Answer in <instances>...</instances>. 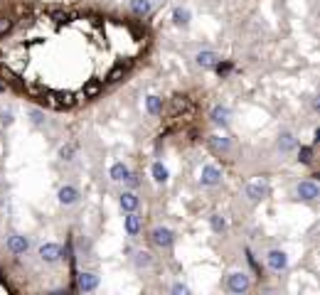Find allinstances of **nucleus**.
Listing matches in <instances>:
<instances>
[{
	"mask_svg": "<svg viewBox=\"0 0 320 295\" xmlns=\"http://www.w3.org/2000/svg\"><path fill=\"white\" fill-rule=\"evenodd\" d=\"M251 288V280H249V275L246 273H232L229 278H227V290L229 293H234V295H241V293H246Z\"/></svg>",
	"mask_w": 320,
	"mask_h": 295,
	"instance_id": "obj_1",
	"label": "nucleus"
},
{
	"mask_svg": "<svg viewBox=\"0 0 320 295\" xmlns=\"http://www.w3.org/2000/svg\"><path fill=\"white\" fill-rule=\"evenodd\" d=\"M266 263H268V268H271L273 273H281V270L288 268V256H286L283 251H278V248H271V251L266 253Z\"/></svg>",
	"mask_w": 320,
	"mask_h": 295,
	"instance_id": "obj_2",
	"label": "nucleus"
},
{
	"mask_svg": "<svg viewBox=\"0 0 320 295\" xmlns=\"http://www.w3.org/2000/svg\"><path fill=\"white\" fill-rule=\"evenodd\" d=\"M150 239H153V244L160 246V248H170L173 241H175V234H173L170 229H165V226H158V229L150 231Z\"/></svg>",
	"mask_w": 320,
	"mask_h": 295,
	"instance_id": "obj_3",
	"label": "nucleus"
},
{
	"mask_svg": "<svg viewBox=\"0 0 320 295\" xmlns=\"http://www.w3.org/2000/svg\"><path fill=\"white\" fill-rule=\"evenodd\" d=\"M295 195H298V199H303V202H313V199H318L320 190H318L315 180H303V182L295 187Z\"/></svg>",
	"mask_w": 320,
	"mask_h": 295,
	"instance_id": "obj_4",
	"label": "nucleus"
},
{
	"mask_svg": "<svg viewBox=\"0 0 320 295\" xmlns=\"http://www.w3.org/2000/svg\"><path fill=\"white\" fill-rule=\"evenodd\" d=\"M8 251L10 253H15V256H23V253H27V248H30V239L27 236H23V234H13V236H8Z\"/></svg>",
	"mask_w": 320,
	"mask_h": 295,
	"instance_id": "obj_5",
	"label": "nucleus"
},
{
	"mask_svg": "<svg viewBox=\"0 0 320 295\" xmlns=\"http://www.w3.org/2000/svg\"><path fill=\"white\" fill-rule=\"evenodd\" d=\"M200 182H202L205 187L219 185V182H222V170H219L217 165H205V168H202V175H200Z\"/></svg>",
	"mask_w": 320,
	"mask_h": 295,
	"instance_id": "obj_6",
	"label": "nucleus"
},
{
	"mask_svg": "<svg viewBox=\"0 0 320 295\" xmlns=\"http://www.w3.org/2000/svg\"><path fill=\"white\" fill-rule=\"evenodd\" d=\"M195 62H197L202 69H214L217 62H222V57H219L217 52H212V49H202V52L195 54Z\"/></svg>",
	"mask_w": 320,
	"mask_h": 295,
	"instance_id": "obj_7",
	"label": "nucleus"
},
{
	"mask_svg": "<svg viewBox=\"0 0 320 295\" xmlns=\"http://www.w3.org/2000/svg\"><path fill=\"white\" fill-rule=\"evenodd\" d=\"M40 258L45 263H57L62 258V246L59 244H42L40 246Z\"/></svg>",
	"mask_w": 320,
	"mask_h": 295,
	"instance_id": "obj_8",
	"label": "nucleus"
},
{
	"mask_svg": "<svg viewBox=\"0 0 320 295\" xmlns=\"http://www.w3.org/2000/svg\"><path fill=\"white\" fill-rule=\"evenodd\" d=\"M81 293H91L99 288V275L96 273H79V285H77Z\"/></svg>",
	"mask_w": 320,
	"mask_h": 295,
	"instance_id": "obj_9",
	"label": "nucleus"
},
{
	"mask_svg": "<svg viewBox=\"0 0 320 295\" xmlns=\"http://www.w3.org/2000/svg\"><path fill=\"white\" fill-rule=\"evenodd\" d=\"M140 229H143V217H138L135 212H128V217H126V234L128 236H138Z\"/></svg>",
	"mask_w": 320,
	"mask_h": 295,
	"instance_id": "obj_10",
	"label": "nucleus"
},
{
	"mask_svg": "<svg viewBox=\"0 0 320 295\" xmlns=\"http://www.w3.org/2000/svg\"><path fill=\"white\" fill-rule=\"evenodd\" d=\"M266 195H268V187H266L264 182H251V185L246 187V197H249L251 202H261Z\"/></svg>",
	"mask_w": 320,
	"mask_h": 295,
	"instance_id": "obj_11",
	"label": "nucleus"
},
{
	"mask_svg": "<svg viewBox=\"0 0 320 295\" xmlns=\"http://www.w3.org/2000/svg\"><path fill=\"white\" fill-rule=\"evenodd\" d=\"M57 197H59L62 204H77V202H79V190L72 187V185H64V187L57 192Z\"/></svg>",
	"mask_w": 320,
	"mask_h": 295,
	"instance_id": "obj_12",
	"label": "nucleus"
},
{
	"mask_svg": "<svg viewBox=\"0 0 320 295\" xmlns=\"http://www.w3.org/2000/svg\"><path fill=\"white\" fill-rule=\"evenodd\" d=\"M207 140H210V148H212V150H217V153H227L229 148H232V140L227 135H210Z\"/></svg>",
	"mask_w": 320,
	"mask_h": 295,
	"instance_id": "obj_13",
	"label": "nucleus"
},
{
	"mask_svg": "<svg viewBox=\"0 0 320 295\" xmlns=\"http://www.w3.org/2000/svg\"><path fill=\"white\" fill-rule=\"evenodd\" d=\"M229 108L227 106H214L212 108V113H210V118H212V123H217V125H227L229 123Z\"/></svg>",
	"mask_w": 320,
	"mask_h": 295,
	"instance_id": "obj_14",
	"label": "nucleus"
},
{
	"mask_svg": "<svg viewBox=\"0 0 320 295\" xmlns=\"http://www.w3.org/2000/svg\"><path fill=\"white\" fill-rule=\"evenodd\" d=\"M118 204H121V209H123V212H135V209H138V204H140V199L135 197V192H123Z\"/></svg>",
	"mask_w": 320,
	"mask_h": 295,
	"instance_id": "obj_15",
	"label": "nucleus"
},
{
	"mask_svg": "<svg viewBox=\"0 0 320 295\" xmlns=\"http://www.w3.org/2000/svg\"><path fill=\"white\" fill-rule=\"evenodd\" d=\"M150 0H131V13L135 15V18H145V15H150Z\"/></svg>",
	"mask_w": 320,
	"mask_h": 295,
	"instance_id": "obj_16",
	"label": "nucleus"
},
{
	"mask_svg": "<svg viewBox=\"0 0 320 295\" xmlns=\"http://www.w3.org/2000/svg\"><path fill=\"white\" fill-rule=\"evenodd\" d=\"M145 108H148L150 116H163L165 103H163V98H160V96H148L145 98Z\"/></svg>",
	"mask_w": 320,
	"mask_h": 295,
	"instance_id": "obj_17",
	"label": "nucleus"
},
{
	"mask_svg": "<svg viewBox=\"0 0 320 295\" xmlns=\"http://www.w3.org/2000/svg\"><path fill=\"white\" fill-rule=\"evenodd\" d=\"M295 148H298V140H295L293 133H283L278 138V150L281 153H291V150H295Z\"/></svg>",
	"mask_w": 320,
	"mask_h": 295,
	"instance_id": "obj_18",
	"label": "nucleus"
},
{
	"mask_svg": "<svg viewBox=\"0 0 320 295\" xmlns=\"http://www.w3.org/2000/svg\"><path fill=\"white\" fill-rule=\"evenodd\" d=\"M190 18H192V15H190L187 8H175V10H173V23H175L178 27H187V25H190Z\"/></svg>",
	"mask_w": 320,
	"mask_h": 295,
	"instance_id": "obj_19",
	"label": "nucleus"
},
{
	"mask_svg": "<svg viewBox=\"0 0 320 295\" xmlns=\"http://www.w3.org/2000/svg\"><path fill=\"white\" fill-rule=\"evenodd\" d=\"M128 67H131V62H126V64H118V67H113V69L108 72L106 81H108V84H116V81H121V79H123V74L128 72Z\"/></svg>",
	"mask_w": 320,
	"mask_h": 295,
	"instance_id": "obj_20",
	"label": "nucleus"
},
{
	"mask_svg": "<svg viewBox=\"0 0 320 295\" xmlns=\"http://www.w3.org/2000/svg\"><path fill=\"white\" fill-rule=\"evenodd\" d=\"M153 180H155L158 185H165V182H168V168H165L163 163H155V165H153Z\"/></svg>",
	"mask_w": 320,
	"mask_h": 295,
	"instance_id": "obj_21",
	"label": "nucleus"
},
{
	"mask_svg": "<svg viewBox=\"0 0 320 295\" xmlns=\"http://www.w3.org/2000/svg\"><path fill=\"white\" fill-rule=\"evenodd\" d=\"M128 172H131V170H128L123 163H113V165H111V180H116V182H123Z\"/></svg>",
	"mask_w": 320,
	"mask_h": 295,
	"instance_id": "obj_22",
	"label": "nucleus"
},
{
	"mask_svg": "<svg viewBox=\"0 0 320 295\" xmlns=\"http://www.w3.org/2000/svg\"><path fill=\"white\" fill-rule=\"evenodd\" d=\"M210 226H212V231H214V234H224V231H227V221H224V217H222V214H217V212L210 217Z\"/></svg>",
	"mask_w": 320,
	"mask_h": 295,
	"instance_id": "obj_23",
	"label": "nucleus"
},
{
	"mask_svg": "<svg viewBox=\"0 0 320 295\" xmlns=\"http://www.w3.org/2000/svg\"><path fill=\"white\" fill-rule=\"evenodd\" d=\"M99 91H101V81H91L81 89L79 98H94V96H99Z\"/></svg>",
	"mask_w": 320,
	"mask_h": 295,
	"instance_id": "obj_24",
	"label": "nucleus"
},
{
	"mask_svg": "<svg viewBox=\"0 0 320 295\" xmlns=\"http://www.w3.org/2000/svg\"><path fill=\"white\" fill-rule=\"evenodd\" d=\"M72 18H77L74 13H64V10H52L50 13V20L54 23V25H62V23H67V20H72Z\"/></svg>",
	"mask_w": 320,
	"mask_h": 295,
	"instance_id": "obj_25",
	"label": "nucleus"
},
{
	"mask_svg": "<svg viewBox=\"0 0 320 295\" xmlns=\"http://www.w3.org/2000/svg\"><path fill=\"white\" fill-rule=\"evenodd\" d=\"M74 155H77V143L62 145V150H59V158H62V160H74Z\"/></svg>",
	"mask_w": 320,
	"mask_h": 295,
	"instance_id": "obj_26",
	"label": "nucleus"
},
{
	"mask_svg": "<svg viewBox=\"0 0 320 295\" xmlns=\"http://www.w3.org/2000/svg\"><path fill=\"white\" fill-rule=\"evenodd\" d=\"M298 160H300L303 165H310V163H313V148L300 145V148H298Z\"/></svg>",
	"mask_w": 320,
	"mask_h": 295,
	"instance_id": "obj_27",
	"label": "nucleus"
},
{
	"mask_svg": "<svg viewBox=\"0 0 320 295\" xmlns=\"http://www.w3.org/2000/svg\"><path fill=\"white\" fill-rule=\"evenodd\" d=\"M57 98H59V108H72V106L77 103V96H74V94H69V91L57 94Z\"/></svg>",
	"mask_w": 320,
	"mask_h": 295,
	"instance_id": "obj_28",
	"label": "nucleus"
},
{
	"mask_svg": "<svg viewBox=\"0 0 320 295\" xmlns=\"http://www.w3.org/2000/svg\"><path fill=\"white\" fill-rule=\"evenodd\" d=\"M150 263H153L150 251H138V253H135V266H138V268H148Z\"/></svg>",
	"mask_w": 320,
	"mask_h": 295,
	"instance_id": "obj_29",
	"label": "nucleus"
},
{
	"mask_svg": "<svg viewBox=\"0 0 320 295\" xmlns=\"http://www.w3.org/2000/svg\"><path fill=\"white\" fill-rule=\"evenodd\" d=\"M0 74H3L8 81H15V79H18V74H15L10 67H5V64H0Z\"/></svg>",
	"mask_w": 320,
	"mask_h": 295,
	"instance_id": "obj_30",
	"label": "nucleus"
},
{
	"mask_svg": "<svg viewBox=\"0 0 320 295\" xmlns=\"http://www.w3.org/2000/svg\"><path fill=\"white\" fill-rule=\"evenodd\" d=\"M13 30V20L10 18H0V35H5Z\"/></svg>",
	"mask_w": 320,
	"mask_h": 295,
	"instance_id": "obj_31",
	"label": "nucleus"
},
{
	"mask_svg": "<svg viewBox=\"0 0 320 295\" xmlns=\"http://www.w3.org/2000/svg\"><path fill=\"white\" fill-rule=\"evenodd\" d=\"M30 118H32V123H35V125H42V123H45V116H42V111H37V108H32V111H30Z\"/></svg>",
	"mask_w": 320,
	"mask_h": 295,
	"instance_id": "obj_32",
	"label": "nucleus"
},
{
	"mask_svg": "<svg viewBox=\"0 0 320 295\" xmlns=\"http://www.w3.org/2000/svg\"><path fill=\"white\" fill-rule=\"evenodd\" d=\"M123 182H126V185H128L131 190H135V187L140 185V182H138V175H131V172L126 175V180H123Z\"/></svg>",
	"mask_w": 320,
	"mask_h": 295,
	"instance_id": "obj_33",
	"label": "nucleus"
},
{
	"mask_svg": "<svg viewBox=\"0 0 320 295\" xmlns=\"http://www.w3.org/2000/svg\"><path fill=\"white\" fill-rule=\"evenodd\" d=\"M217 72H219V76H227L229 72H232V64H222V62H217V67H214Z\"/></svg>",
	"mask_w": 320,
	"mask_h": 295,
	"instance_id": "obj_34",
	"label": "nucleus"
},
{
	"mask_svg": "<svg viewBox=\"0 0 320 295\" xmlns=\"http://www.w3.org/2000/svg\"><path fill=\"white\" fill-rule=\"evenodd\" d=\"M173 293H175V295H187V293H190V288H187V285H183V283H175V285H173Z\"/></svg>",
	"mask_w": 320,
	"mask_h": 295,
	"instance_id": "obj_35",
	"label": "nucleus"
},
{
	"mask_svg": "<svg viewBox=\"0 0 320 295\" xmlns=\"http://www.w3.org/2000/svg\"><path fill=\"white\" fill-rule=\"evenodd\" d=\"M0 121H3V125H10V123H13V111H3Z\"/></svg>",
	"mask_w": 320,
	"mask_h": 295,
	"instance_id": "obj_36",
	"label": "nucleus"
},
{
	"mask_svg": "<svg viewBox=\"0 0 320 295\" xmlns=\"http://www.w3.org/2000/svg\"><path fill=\"white\" fill-rule=\"evenodd\" d=\"M27 91H30L32 96H42V94H45V89H42V86H27Z\"/></svg>",
	"mask_w": 320,
	"mask_h": 295,
	"instance_id": "obj_37",
	"label": "nucleus"
}]
</instances>
